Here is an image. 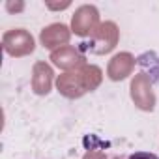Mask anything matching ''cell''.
<instances>
[{"instance_id":"6da1fadb","label":"cell","mask_w":159,"mask_h":159,"mask_svg":"<svg viewBox=\"0 0 159 159\" xmlns=\"http://www.w3.org/2000/svg\"><path fill=\"white\" fill-rule=\"evenodd\" d=\"M129 159H159V155L150 153V152H135L129 155Z\"/></svg>"}]
</instances>
